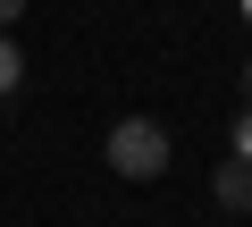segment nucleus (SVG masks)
<instances>
[{
  "instance_id": "39448f33",
  "label": "nucleus",
  "mask_w": 252,
  "mask_h": 227,
  "mask_svg": "<svg viewBox=\"0 0 252 227\" xmlns=\"http://www.w3.org/2000/svg\"><path fill=\"white\" fill-rule=\"evenodd\" d=\"M17 9H26V0H0V26H17Z\"/></svg>"
},
{
  "instance_id": "423d86ee",
  "label": "nucleus",
  "mask_w": 252,
  "mask_h": 227,
  "mask_svg": "<svg viewBox=\"0 0 252 227\" xmlns=\"http://www.w3.org/2000/svg\"><path fill=\"white\" fill-rule=\"evenodd\" d=\"M244 109H252V67H244Z\"/></svg>"
},
{
  "instance_id": "f257e3e1",
  "label": "nucleus",
  "mask_w": 252,
  "mask_h": 227,
  "mask_svg": "<svg viewBox=\"0 0 252 227\" xmlns=\"http://www.w3.org/2000/svg\"><path fill=\"white\" fill-rule=\"evenodd\" d=\"M109 168L135 177V185L160 177V168H168V127H160V118H118V127H109Z\"/></svg>"
},
{
  "instance_id": "0eeeda50",
  "label": "nucleus",
  "mask_w": 252,
  "mask_h": 227,
  "mask_svg": "<svg viewBox=\"0 0 252 227\" xmlns=\"http://www.w3.org/2000/svg\"><path fill=\"white\" fill-rule=\"evenodd\" d=\"M244 26H252V0H244Z\"/></svg>"
},
{
  "instance_id": "7ed1b4c3",
  "label": "nucleus",
  "mask_w": 252,
  "mask_h": 227,
  "mask_svg": "<svg viewBox=\"0 0 252 227\" xmlns=\"http://www.w3.org/2000/svg\"><path fill=\"white\" fill-rule=\"evenodd\" d=\"M17 76H26V59H17V42L0 34V93H17Z\"/></svg>"
},
{
  "instance_id": "f03ea898",
  "label": "nucleus",
  "mask_w": 252,
  "mask_h": 227,
  "mask_svg": "<svg viewBox=\"0 0 252 227\" xmlns=\"http://www.w3.org/2000/svg\"><path fill=\"white\" fill-rule=\"evenodd\" d=\"M210 194H219L227 210H252V152H235V160L210 177Z\"/></svg>"
},
{
  "instance_id": "20e7f679",
  "label": "nucleus",
  "mask_w": 252,
  "mask_h": 227,
  "mask_svg": "<svg viewBox=\"0 0 252 227\" xmlns=\"http://www.w3.org/2000/svg\"><path fill=\"white\" fill-rule=\"evenodd\" d=\"M235 152H252V109H244V118H235Z\"/></svg>"
}]
</instances>
